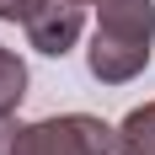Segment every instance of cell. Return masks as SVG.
<instances>
[{"instance_id":"4","label":"cell","mask_w":155,"mask_h":155,"mask_svg":"<svg viewBox=\"0 0 155 155\" xmlns=\"http://www.w3.org/2000/svg\"><path fill=\"white\" fill-rule=\"evenodd\" d=\"M21 91H27V64L16 59L11 48H0V118H5V112H16Z\"/></svg>"},{"instance_id":"6","label":"cell","mask_w":155,"mask_h":155,"mask_svg":"<svg viewBox=\"0 0 155 155\" xmlns=\"http://www.w3.org/2000/svg\"><path fill=\"white\" fill-rule=\"evenodd\" d=\"M64 5H86V0H64Z\"/></svg>"},{"instance_id":"1","label":"cell","mask_w":155,"mask_h":155,"mask_svg":"<svg viewBox=\"0 0 155 155\" xmlns=\"http://www.w3.org/2000/svg\"><path fill=\"white\" fill-rule=\"evenodd\" d=\"M150 38H155V0H102L91 38V75L118 86L150 64Z\"/></svg>"},{"instance_id":"3","label":"cell","mask_w":155,"mask_h":155,"mask_svg":"<svg viewBox=\"0 0 155 155\" xmlns=\"http://www.w3.org/2000/svg\"><path fill=\"white\" fill-rule=\"evenodd\" d=\"M118 150L123 155H155V102L128 112V123L118 128Z\"/></svg>"},{"instance_id":"2","label":"cell","mask_w":155,"mask_h":155,"mask_svg":"<svg viewBox=\"0 0 155 155\" xmlns=\"http://www.w3.org/2000/svg\"><path fill=\"white\" fill-rule=\"evenodd\" d=\"M118 139H112L107 123H96L86 112H70V118H48V123H11V112L0 118V155H112Z\"/></svg>"},{"instance_id":"5","label":"cell","mask_w":155,"mask_h":155,"mask_svg":"<svg viewBox=\"0 0 155 155\" xmlns=\"http://www.w3.org/2000/svg\"><path fill=\"white\" fill-rule=\"evenodd\" d=\"M43 5H54V0H0V16H5V21H21V27H27L32 16L43 11Z\"/></svg>"}]
</instances>
